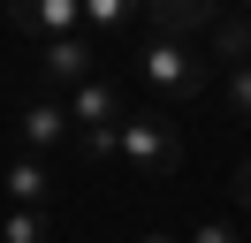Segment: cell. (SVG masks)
Segmentation results:
<instances>
[{
	"instance_id": "obj_10",
	"label": "cell",
	"mask_w": 251,
	"mask_h": 243,
	"mask_svg": "<svg viewBox=\"0 0 251 243\" xmlns=\"http://www.w3.org/2000/svg\"><path fill=\"white\" fill-rule=\"evenodd\" d=\"M205 53L228 69V61H251V15H221L213 30H205Z\"/></svg>"
},
{
	"instance_id": "obj_1",
	"label": "cell",
	"mask_w": 251,
	"mask_h": 243,
	"mask_svg": "<svg viewBox=\"0 0 251 243\" xmlns=\"http://www.w3.org/2000/svg\"><path fill=\"white\" fill-rule=\"evenodd\" d=\"M129 69H137V84L152 91V99L190 106V99H205V69H213V53H205V38H168V30H145V46L129 53Z\"/></svg>"
},
{
	"instance_id": "obj_16",
	"label": "cell",
	"mask_w": 251,
	"mask_h": 243,
	"mask_svg": "<svg viewBox=\"0 0 251 243\" xmlns=\"http://www.w3.org/2000/svg\"><path fill=\"white\" fill-rule=\"evenodd\" d=\"M137 243H175V236H137Z\"/></svg>"
},
{
	"instance_id": "obj_17",
	"label": "cell",
	"mask_w": 251,
	"mask_h": 243,
	"mask_svg": "<svg viewBox=\"0 0 251 243\" xmlns=\"http://www.w3.org/2000/svg\"><path fill=\"white\" fill-rule=\"evenodd\" d=\"M244 8H251V0H244Z\"/></svg>"
},
{
	"instance_id": "obj_8",
	"label": "cell",
	"mask_w": 251,
	"mask_h": 243,
	"mask_svg": "<svg viewBox=\"0 0 251 243\" xmlns=\"http://www.w3.org/2000/svg\"><path fill=\"white\" fill-rule=\"evenodd\" d=\"M145 8H152V0H84V38H107V46H122L129 30L145 23Z\"/></svg>"
},
{
	"instance_id": "obj_13",
	"label": "cell",
	"mask_w": 251,
	"mask_h": 243,
	"mask_svg": "<svg viewBox=\"0 0 251 243\" xmlns=\"http://www.w3.org/2000/svg\"><path fill=\"white\" fill-rule=\"evenodd\" d=\"M76 145H84V160H122V122L114 129H76Z\"/></svg>"
},
{
	"instance_id": "obj_12",
	"label": "cell",
	"mask_w": 251,
	"mask_h": 243,
	"mask_svg": "<svg viewBox=\"0 0 251 243\" xmlns=\"http://www.w3.org/2000/svg\"><path fill=\"white\" fill-rule=\"evenodd\" d=\"M221 99H228L236 122H251V61H228L221 69Z\"/></svg>"
},
{
	"instance_id": "obj_18",
	"label": "cell",
	"mask_w": 251,
	"mask_h": 243,
	"mask_svg": "<svg viewBox=\"0 0 251 243\" xmlns=\"http://www.w3.org/2000/svg\"><path fill=\"white\" fill-rule=\"evenodd\" d=\"M244 243H251V236H244Z\"/></svg>"
},
{
	"instance_id": "obj_11",
	"label": "cell",
	"mask_w": 251,
	"mask_h": 243,
	"mask_svg": "<svg viewBox=\"0 0 251 243\" xmlns=\"http://www.w3.org/2000/svg\"><path fill=\"white\" fill-rule=\"evenodd\" d=\"M0 243H46V205H8L0 213Z\"/></svg>"
},
{
	"instance_id": "obj_14",
	"label": "cell",
	"mask_w": 251,
	"mask_h": 243,
	"mask_svg": "<svg viewBox=\"0 0 251 243\" xmlns=\"http://www.w3.org/2000/svg\"><path fill=\"white\" fill-rule=\"evenodd\" d=\"M183 243H244V236H236V228L228 220H198V228H190V236Z\"/></svg>"
},
{
	"instance_id": "obj_15",
	"label": "cell",
	"mask_w": 251,
	"mask_h": 243,
	"mask_svg": "<svg viewBox=\"0 0 251 243\" xmlns=\"http://www.w3.org/2000/svg\"><path fill=\"white\" fill-rule=\"evenodd\" d=\"M228 190H236V205L251 213V152H244V160H236V182H228Z\"/></svg>"
},
{
	"instance_id": "obj_4",
	"label": "cell",
	"mask_w": 251,
	"mask_h": 243,
	"mask_svg": "<svg viewBox=\"0 0 251 243\" xmlns=\"http://www.w3.org/2000/svg\"><path fill=\"white\" fill-rule=\"evenodd\" d=\"M8 23L23 30V38H76L84 30V0H8Z\"/></svg>"
},
{
	"instance_id": "obj_6",
	"label": "cell",
	"mask_w": 251,
	"mask_h": 243,
	"mask_svg": "<svg viewBox=\"0 0 251 243\" xmlns=\"http://www.w3.org/2000/svg\"><path fill=\"white\" fill-rule=\"evenodd\" d=\"M69 122H76V129H114V122H129L122 84H114V76H92V84H76V91H69Z\"/></svg>"
},
{
	"instance_id": "obj_5",
	"label": "cell",
	"mask_w": 251,
	"mask_h": 243,
	"mask_svg": "<svg viewBox=\"0 0 251 243\" xmlns=\"http://www.w3.org/2000/svg\"><path fill=\"white\" fill-rule=\"evenodd\" d=\"M38 76H46V84L53 91H76V84H92V38H84V30H76V38H46V46H38Z\"/></svg>"
},
{
	"instance_id": "obj_2",
	"label": "cell",
	"mask_w": 251,
	"mask_h": 243,
	"mask_svg": "<svg viewBox=\"0 0 251 243\" xmlns=\"http://www.w3.org/2000/svg\"><path fill=\"white\" fill-rule=\"evenodd\" d=\"M122 160L137 167V175H175V167H183V129H175V114H129L122 122Z\"/></svg>"
},
{
	"instance_id": "obj_3",
	"label": "cell",
	"mask_w": 251,
	"mask_h": 243,
	"mask_svg": "<svg viewBox=\"0 0 251 243\" xmlns=\"http://www.w3.org/2000/svg\"><path fill=\"white\" fill-rule=\"evenodd\" d=\"M76 145V122H69V99H23V152H38V160H53V152Z\"/></svg>"
},
{
	"instance_id": "obj_7",
	"label": "cell",
	"mask_w": 251,
	"mask_h": 243,
	"mask_svg": "<svg viewBox=\"0 0 251 243\" xmlns=\"http://www.w3.org/2000/svg\"><path fill=\"white\" fill-rule=\"evenodd\" d=\"M221 23V0H152L145 30H168V38H205Z\"/></svg>"
},
{
	"instance_id": "obj_9",
	"label": "cell",
	"mask_w": 251,
	"mask_h": 243,
	"mask_svg": "<svg viewBox=\"0 0 251 243\" xmlns=\"http://www.w3.org/2000/svg\"><path fill=\"white\" fill-rule=\"evenodd\" d=\"M0 190H8V205H46L53 197V167L38 160V152H16L8 175H0Z\"/></svg>"
}]
</instances>
